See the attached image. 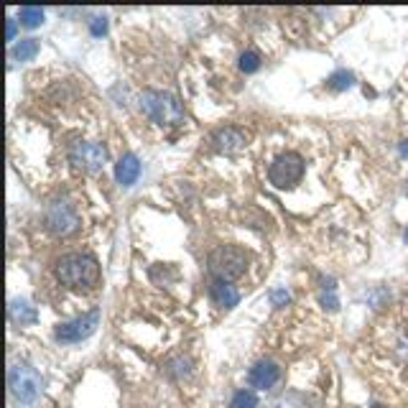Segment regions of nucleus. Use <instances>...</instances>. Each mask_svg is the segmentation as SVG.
Here are the masks:
<instances>
[{
	"label": "nucleus",
	"mask_w": 408,
	"mask_h": 408,
	"mask_svg": "<svg viewBox=\"0 0 408 408\" xmlns=\"http://www.w3.org/2000/svg\"><path fill=\"white\" fill-rule=\"evenodd\" d=\"M57 276L64 286H69L74 291H90L97 286L100 281V266L92 255L82 253H69L62 255L57 263Z\"/></svg>",
	"instance_id": "nucleus-1"
},
{
	"label": "nucleus",
	"mask_w": 408,
	"mask_h": 408,
	"mask_svg": "<svg viewBox=\"0 0 408 408\" xmlns=\"http://www.w3.org/2000/svg\"><path fill=\"white\" fill-rule=\"evenodd\" d=\"M141 110L146 118H151L158 125H179L184 120L182 102L171 92L146 90L141 95Z\"/></svg>",
	"instance_id": "nucleus-2"
},
{
	"label": "nucleus",
	"mask_w": 408,
	"mask_h": 408,
	"mask_svg": "<svg viewBox=\"0 0 408 408\" xmlns=\"http://www.w3.org/2000/svg\"><path fill=\"white\" fill-rule=\"evenodd\" d=\"M210 273L217 281H235L247 271V253L238 245H219L210 253Z\"/></svg>",
	"instance_id": "nucleus-3"
},
{
	"label": "nucleus",
	"mask_w": 408,
	"mask_h": 408,
	"mask_svg": "<svg viewBox=\"0 0 408 408\" xmlns=\"http://www.w3.org/2000/svg\"><path fill=\"white\" fill-rule=\"evenodd\" d=\"M268 179H271L276 189H294L296 184L304 179V158L299 154H294V151L281 154L271 163Z\"/></svg>",
	"instance_id": "nucleus-4"
},
{
	"label": "nucleus",
	"mask_w": 408,
	"mask_h": 408,
	"mask_svg": "<svg viewBox=\"0 0 408 408\" xmlns=\"http://www.w3.org/2000/svg\"><path fill=\"white\" fill-rule=\"evenodd\" d=\"M8 386H11V393L15 395V401L21 403H34L39 398V393H41V378H39V373H36L34 367L23 365V362L11 367Z\"/></svg>",
	"instance_id": "nucleus-5"
},
{
	"label": "nucleus",
	"mask_w": 408,
	"mask_h": 408,
	"mask_svg": "<svg viewBox=\"0 0 408 408\" xmlns=\"http://www.w3.org/2000/svg\"><path fill=\"white\" fill-rule=\"evenodd\" d=\"M69 161L74 169L82 171H100L107 161V151L105 146L92 141H77L69 148Z\"/></svg>",
	"instance_id": "nucleus-6"
},
{
	"label": "nucleus",
	"mask_w": 408,
	"mask_h": 408,
	"mask_svg": "<svg viewBox=\"0 0 408 408\" xmlns=\"http://www.w3.org/2000/svg\"><path fill=\"white\" fill-rule=\"evenodd\" d=\"M97 324H100V311L95 309V311H90V314H85V317L59 324L57 334H54V337H57L59 342L74 345V342H82V339L92 337V334H95V329H97Z\"/></svg>",
	"instance_id": "nucleus-7"
},
{
	"label": "nucleus",
	"mask_w": 408,
	"mask_h": 408,
	"mask_svg": "<svg viewBox=\"0 0 408 408\" xmlns=\"http://www.w3.org/2000/svg\"><path fill=\"white\" fill-rule=\"evenodd\" d=\"M46 227H49L54 235H72L77 233L79 217L74 207L69 202H54L46 210Z\"/></svg>",
	"instance_id": "nucleus-8"
},
{
	"label": "nucleus",
	"mask_w": 408,
	"mask_h": 408,
	"mask_svg": "<svg viewBox=\"0 0 408 408\" xmlns=\"http://www.w3.org/2000/svg\"><path fill=\"white\" fill-rule=\"evenodd\" d=\"M247 380H250V386L261 388V390L273 388L276 383L281 380V367H278V362H273V360H261V362H255V365L250 367Z\"/></svg>",
	"instance_id": "nucleus-9"
},
{
	"label": "nucleus",
	"mask_w": 408,
	"mask_h": 408,
	"mask_svg": "<svg viewBox=\"0 0 408 408\" xmlns=\"http://www.w3.org/2000/svg\"><path fill=\"white\" fill-rule=\"evenodd\" d=\"M212 143L217 148L219 154H235L247 143V135L240 130V128H219L217 133L212 135Z\"/></svg>",
	"instance_id": "nucleus-10"
},
{
	"label": "nucleus",
	"mask_w": 408,
	"mask_h": 408,
	"mask_svg": "<svg viewBox=\"0 0 408 408\" xmlns=\"http://www.w3.org/2000/svg\"><path fill=\"white\" fill-rule=\"evenodd\" d=\"M138 176H141V161H138V156L135 154H125L115 163V179L118 184L123 186H133L138 182Z\"/></svg>",
	"instance_id": "nucleus-11"
},
{
	"label": "nucleus",
	"mask_w": 408,
	"mask_h": 408,
	"mask_svg": "<svg viewBox=\"0 0 408 408\" xmlns=\"http://www.w3.org/2000/svg\"><path fill=\"white\" fill-rule=\"evenodd\" d=\"M212 299H215V304H217V306L233 309V306H238L240 294L233 289V286H230V283H225V281H215V283H212Z\"/></svg>",
	"instance_id": "nucleus-12"
},
{
	"label": "nucleus",
	"mask_w": 408,
	"mask_h": 408,
	"mask_svg": "<svg viewBox=\"0 0 408 408\" xmlns=\"http://www.w3.org/2000/svg\"><path fill=\"white\" fill-rule=\"evenodd\" d=\"M8 314H11V319H13L15 324H21V327H26V324H36V319H39V314H36L34 306H31L29 301H21V299L11 301Z\"/></svg>",
	"instance_id": "nucleus-13"
},
{
	"label": "nucleus",
	"mask_w": 408,
	"mask_h": 408,
	"mask_svg": "<svg viewBox=\"0 0 408 408\" xmlns=\"http://www.w3.org/2000/svg\"><path fill=\"white\" fill-rule=\"evenodd\" d=\"M36 54H39V41L36 39H23V41L15 43L13 49V59H18V62H31V59H36Z\"/></svg>",
	"instance_id": "nucleus-14"
},
{
	"label": "nucleus",
	"mask_w": 408,
	"mask_h": 408,
	"mask_svg": "<svg viewBox=\"0 0 408 408\" xmlns=\"http://www.w3.org/2000/svg\"><path fill=\"white\" fill-rule=\"evenodd\" d=\"M266 408H306V401H304L301 395L286 393V395H278V398H273L271 403H266Z\"/></svg>",
	"instance_id": "nucleus-15"
},
{
	"label": "nucleus",
	"mask_w": 408,
	"mask_h": 408,
	"mask_svg": "<svg viewBox=\"0 0 408 408\" xmlns=\"http://www.w3.org/2000/svg\"><path fill=\"white\" fill-rule=\"evenodd\" d=\"M21 23L26 29H39L43 23V11L41 8H34V6H26L21 8Z\"/></svg>",
	"instance_id": "nucleus-16"
},
{
	"label": "nucleus",
	"mask_w": 408,
	"mask_h": 408,
	"mask_svg": "<svg viewBox=\"0 0 408 408\" xmlns=\"http://www.w3.org/2000/svg\"><path fill=\"white\" fill-rule=\"evenodd\" d=\"M355 85V74H352V72H334V74H332L329 77V87L334 92H342V90H350V87Z\"/></svg>",
	"instance_id": "nucleus-17"
},
{
	"label": "nucleus",
	"mask_w": 408,
	"mask_h": 408,
	"mask_svg": "<svg viewBox=\"0 0 408 408\" xmlns=\"http://www.w3.org/2000/svg\"><path fill=\"white\" fill-rule=\"evenodd\" d=\"M230 408H258V395L253 390H238L230 401Z\"/></svg>",
	"instance_id": "nucleus-18"
},
{
	"label": "nucleus",
	"mask_w": 408,
	"mask_h": 408,
	"mask_svg": "<svg viewBox=\"0 0 408 408\" xmlns=\"http://www.w3.org/2000/svg\"><path fill=\"white\" fill-rule=\"evenodd\" d=\"M261 69V57H258V51H245L243 57H240V72H245V74H253V72Z\"/></svg>",
	"instance_id": "nucleus-19"
},
{
	"label": "nucleus",
	"mask_w": 408,
	"mask_h": 408,
	"mask_svg": "<svg viewBox=\"0 0 408 408\" xmlns=\"http://www.w3.org/2000/svg\"><path fill=\"white\" fill-rule=\"evenodd\" d=\"M107 31V21L105 18H95V23H92V34L100 36V34H105Z\"/></svg>",
	"instance_id": "nucleus-20"
},
{
	"label": "nucleus",
	"mask_w": 408,
	"mask_h": 408,
	"mask_svg": "<svg viewBox=\"0 0 408 408\" xmlns=\"http://www.w3.org/2000/svg\"><path fill=\"white\" fill-rule=\"evenodd\" d=\"M289 301V294L286 291H273V304L276 306H281V304H286Z\"/></svg>",
	"instance_id": "nucleus-21"
},
{
	"label": "nucleus",
	"mask_w": 408,
	"mask_h": 408,
	"mask_svg": "<svg viewBox=\"0 0 408 408\" xmlns=\"http://www.w3.org/2000/svg\"><path fill=\"white\" fill-rule=\"evenodd\" d=\"M15 36V21H8V41H13Z\"/></svg>",
	"instance_id": "nucleus-22"
},
{
	"label": "nucleus",
	"mask_w": 408,
	"mask_h": 408,
	"mask_svg": "<svg viewBox=\"0 0 408 408\" xmlns=\"http://www.w3.org/2000/svg\"><path fill=\"white\" fill-rule=\"evenodd\" d=\"M401 151H403V156H408V143H406V146L401 148Z\"/></svg>",
	"instance_id": "nucleus-23"
},
{
	"label": "nucleus",
	"mask_w": 408,
	"mask_h": 408,
	"mask_svg": "<svg viewBox=\"0 0 408 408\" xmlns=\"http://www.w3.org/2000/svg\"><path fill=\"white\" fill-rule=\"evenodd\" d=\"M373 408H386V406H373Z\"/></svg>",
	"instance_id": "nucleus-24"
},
{
	"label": "nucleus",
	"mask_w": 408,
	"mask_h": 408,
	"mask_svg": "<svg viewBox=\"0 0 408 408\" xmlns=\"http://www.w3.org/2000/svg\"><path fill=\"white\" fill-rule=\"evenodd\" d=\"M406 243H408V230H406Z\"/></svg>",
	"instance_id": "nucleus-25"
}]
</instances>
